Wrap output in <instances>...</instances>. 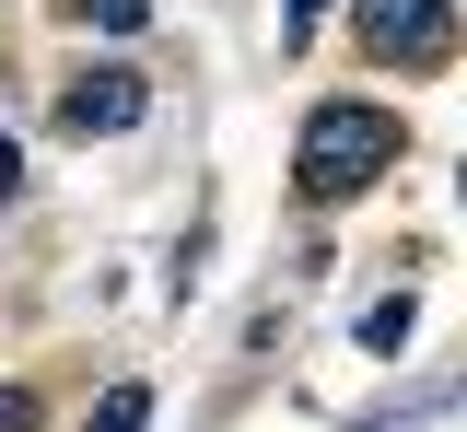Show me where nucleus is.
<instances>
[{
  "mask_svg": "<svg viewBox=\"0 0 467 432\" xmlns=\"http://www.w3.org/2000/svg\"><path fill=\"white\" fill-rule=\"evenodd\" d=\"M94 24H117V36H140V24H152V0H94Z\"/></svg>",
  "mask_w": 467,
  "mask_h": 432,
  "instance_id": "6",
  "label": "nucleus"
},
{
  "mask_svg": "<svg viewBox=\"0 0 467 432\" xmlns=\"http://www.w3.org/2000/svg\"><path fill=\"white\" fill-rule=\"evenodd\" d=\"M409 339V293H386V304H362V351H398Z\"/></svg>",
  "mask_w": 467,
  "mask_h": 432,
  "instance_id": "5",
  "label": "nucleus"
},
{
  "mask_svg": "<svg viewBox=\"0 0 467 432\" xmlns=\"http://www.w3.org/2000/svg\"><path fill=\"white\" fill-rule=\"evenodd\" d=\"M316 12H327V0H281V36H304V24H316Z\"/></svg>",
  "mask_w": 467,
  "mask_h": 432,
  "instance_id": "9",
  "label": "nucleus"
},
{
  "mask_svg": "<svg viewBox=\"0 0 467 432\" xmlns=\"http://www.w3.org/2000/svg\"><path fill=\"white\" fill-rule=\"evenodd\" d=\"M140 106H152V94H140V70H82V82L58 94V129H70V140H117Z\"/></svg>",
  "mask_w": 467,
  "mask_h": 432,
  "instance_id": "3",
  "label": "nucleus"
},
{
  "mask_svg": "<svg viewBox=\"0 0 467 432\" xmlns=\"http://www.w3.org/2000/svg\"><path fill=\"white\" fill-rule=\"evenodd\" d=\"M12 187H24V140L0 129V199H12Z\"/></svg>",
  "mask_w": 467,
  "mask_h": 432,
  "instance_id": "8",
  "label": "nucleus"
},
{
  "mask_svg": "<svg viewBox=\"0 0 467 432\" xmlns=\"http://www.w3.org/2000/svg\"><path fill=\"white\" fill-rule=\"evenodd\" d=\"M0 432H36V386H0Z\"/></svg>",
  "mask_w": 467,
  "mask_h": 432,
  "instance_id": "7",
  "label": "nucleus"
},
{
  "mask_svg": "<svg viewBox=\"0 0 467 432\" xmlns=\"http://www.w3.org/2000/svg\"><path fill=\"white\" fill-rule=\"evenodd\" d=\"M444 36H456L444 0H362V47L398 59V70H432V59H444Z\"/></svg>",
  "mask_w": 467,
  "mask_h": 432,
  "instance_id": "2",
  "label": "nucleus"
},
{
  "mask_svg": "<svg viewBox=\"0 0 467 432\" xmlns=\"http://www.w3.org/2000/svg\"><path fill=\"white\" fill-rule=\"evenodd\" d=\"M386 164H398V118H386V106H350V94H339V106H316V118H304V152H292V176H304L316 211L362 199Z\"/></svg>",
  "mask_w": 467,
  "mask_h": 432,
  "instance_id": "1",
  "label": "nucleus"
},
{
  "mask_svg": "<svg viewBox=\"0 0 467 432\" xmlns=\"http://www.w3.org/2000/svg\"><path fill=\"white\" fill-rule=\"evenodd\" d=\"M152 421V386H106V397H94V432H140Z\"/></svg>",
  "mask_w": 467,
  "mask_h": 432,
  "instance_id": "4",
  "label": "nucleus"
}]
</instances>
